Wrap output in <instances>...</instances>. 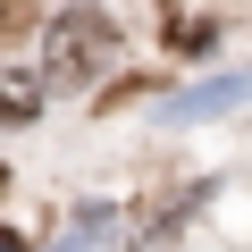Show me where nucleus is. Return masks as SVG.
<instances>
[{
	"label": "nucleus",
	"mask_w": 252,
	"mask_h": 252,
	"mask_svg": "<svg viewBox=\"0 0 252 252\" xmlns=\"http://www.w3.org/2000/svg\"><path fill=\"white\" fill-rule=\"evenodd\" d=\"M42 76H26V67H9L0 76V126H34V109H42Z\"/></svg>",
	"instance_id": "obj_2"
},
{
	"label": "nucleus",
	"mask_w": 252,
	"mask_h": 252,
	"mask_svg": "<svg viewBox=\"0 0 252 252\" xmlns=\"http://www.w3.org/2000/svg\"><path fill=\"white\" fill-rule=\"evenodd\" d=\"M0 252H17V235H0Z\"/></svg>",
	"instance_id": "obj_4"
},
{
	"label": "nucleus",
	"mask_w": 252,
	"mask_h": 252,
	"mask_svg": "<svg viewBox=\"0 0 252 252\" xmlns=\"http://www.w3.org/2000/svg\"><path fill=\"white\" fill-rule=\"evenodd\" d=\"M244 93H252L244 76H219V84H202V93H177L168 109H177V118H202V109H227V101H244Z\"/></svg>",
	"instance_id": "obj_3"
},
{
	"label": "nucleus",
	"mask_w": 252,
	"mask_h": 252,
	"mask_svg": "<svg viewBox=\"0 0 252 252\" xmlns=\"http://www.w3.org/2000/svg\"><path fill=\"white\" fill-rule=\"evenodd\" d=\"M118 67V26L101 17V9H59L51 26H42V84L51 93H93L101 76Z\"/></svg>",
	"instance_id": "obj_1"
}]
</instances>
